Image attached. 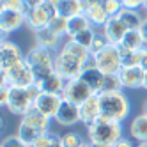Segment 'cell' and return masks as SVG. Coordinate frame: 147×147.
Returning a JSON list of instances; mask_svg holds the SVG:
<instances>
[{
  "label": "cell",
  "instance_id": "cell-27",
  "mask_svg": "<svg viewBox=\"0 0 147 147\" xmlns=\"http://www.w3.org/2000/svg\"><path fill=\"white\" fill-rule=\"evenodd\" d=\"M121 46L128 48V50H133V51H138V50H142L147 45H145L144 36L140 32V28H138V30H128L126 36H124V39H122V43H121Z\"/></svg>",
  "mask_w": 147,
  "mask_h": 147
},
{
  "label": "cell",
  "instance_id": "cell-20",
  "mask_svg": "<svg viewBox=\"0 0 147 147\" xmlns=\"http://www.w3.org/2000/svg\"><path fill=\"white\" fill-rule=\"evenodd\" d=\"M129 133L136 142H145L147 140V113L145 112L133 117V121L129 124Z\"/></svg>",
  "mask_w": 147,
  "mask_h": 147
},
{
  "label": "cell",
  "instance_id": "cell-8",
  "mask_svg": "<svg viewBox=\"0 0 147 147\" xmlns=\"http://www.w3.org/2000/svg\"><path fill=\"white\" fill-rule=\"evenodd\" d=\"M53 14H57L55 11V5L48 4L45 0V4H41L39 7H34V9H28V11L25 13V25L32 30V32H36V30L39 28H45L50 25V20L53 18Z\"/></svg>",
  "mask_w": 147,
  "mask_h": 147
},
{
  "label": "cell",
  "instance_id": "cell-52",
  "mask_svg": "<svg viewBox=\"0 0 147 147\" xmlns=\"http://www.w3.org/2000/svg\"><path fill=\"white\" fill-rule=\"evenodd\" d=\"M144 9H145V11H147V0H145V7H144Z\"/></svg>",
  "mask_w": 147,
  "mask_h": 147
},
{
  "label": "cell",
  "instance_id": "cell-11",
  "mask_svg": "<svg viewBox=\"0 0 147 147\" xmlns=\"http://www.w3.org/2000/svg\"><path fill=\"white\" fill-rule=\"evenodd\" d=\"M22 60H25V53L22 51V48L13 41L2 39V45H0V71L11 69Z\"/></svg>",
  "mask_w": 147,
  "mask_h": 147
},
{
  "label": "cell",
  "instance_id": "cell-34",
  "mask_svg": "<svg viewBox=\"0 0 147 147\" xmlns=\"http://www.w3.org/2000/svg\"><path fill=\"white\" fill-rule=\"evenodd\" d=\"M96 28L94 27H90V28H87V30H83V32H80L78 36H75L73 39L76 41V43H80L82 46H85V48H89L90 50V46H92V41H94V37H96Z\"/></svg>",
  "mask_w": 147,
  "mask_h": 147
},
{
  "label": "cell",
  "instance_id": "cell-50",
  "mask_svg": "<svg viewBox=\"0 0 147 147\" xmlns=\"http://www.w3.org/2000/svg\"><path fill=\"white\" fill-rule=\"evenodd\" d=\"M144 112L147 113V101H145V105H144Z\"/></svg>",
  "mask_w": 147,
  "mask_h": 147
},
{
  "label": "cell",
  "instance_id": "cell-47",
  "mask_svg": "<svg viewBox=\"0 0 147 147\" xmlns=\"http://www.w3.org/2000/svg\"><path fill=\"white\" fill-rule=\"evenodd\" d=\"M142 89L147 90V71H145V80H144V87H142Z\"/></svg>",
  "mask_w": 147,
  "mask_h": 147
},
{
  "label": "cell",
  "instance_id": "cell-39",
  "mask_svg": "<svg viewBox=\"0 0 147 147\" xmlns=\"http://www.w3.org/2000/svg\"><path fill=\"white\" fill-rule=\"evenodd\" d=\"M7 99H9V85L7 83H2V87H0V105L5 107Z\"/></svg>",
  "mask_w": 147,
  "mask_h": 147
},
{
  "label": "cell",
  "instance_id": "cell-45",
  "mask_svg": "<svg viewBox=\"0 0 147 147\" xmlns=\"http://www.w3.org/2000/svg\"><path fill=\"white\" fill-rule=\"evenodd\" d=\"M90 147H113V145H107V144H90Z\"/></svg>",
  "mask_w": 147,
  "mask_h": 147
},
{
  "label": "cell",
  "instance_id": "cell-5",
  "mask_svg": "<svg viewBox=\"0 0 147 147\" xmlns=\"http://www.w3.org/2000/svg\"><path fill=\"white\" fill-rule=\"evenodd\" d=\"M2 75V83H7L11 87H23V89H28L36 85V76H34V71L30 67V64L25 60L18 62L16 66H13L11 69L7 71H0Z\"/></svg>",
  "mask_w": 147,
  "mask_h": 147
},
{
  "label": "cell",
  "instance_id": "cell-32",
  "mask_svg": "<svg viewBox=\"0 0 147 147\" xmlns=\"http://www.w3.org/2000/svg\"><path fill=\"white\" fill-rule=\"evenodd\" d=\"M119 53H121V59H122V67L124 66H140V60H138V51H133V50H128L119 45Z\"/></svg>",
  "mask_w": 147,
  "mask_h": 147
},
{
  "label": "cell",
  "instance_id": "cell-13",
  "mask_svg": "<svg viewBox=\"0 0 147 147\" xmlns=\"http://www.w3.org/2000/svg\"><path fill=\"white\" fill-rule=\"evenodd\" d=\"M87 85L92 89L94 94H99L101 92V87H103V82H105V73L96 66L94 62V57H90V60L85 64V69H83L82 76H80Z\"/></svg>",
  "mask_w": 147,
  "mask_h": 147
},
{
  "label": "cell",
  "instance_id": "cell-18",
  "mask_svg": "<svg viewBox=\"0 0 147 147\" xmlns=\"http://www.w3.org/2000/svg\"><path fill=\"white\" fill-rule=\"evenodd\" d=\"M34 39H36V45L37 46H43V48L53 50V51H59V48L62 46V43H60L62 37L57 36L50 27L36 30V32H34Z\"/></svg>",
  "mask_w": 147,
  "mask_h": 147
},
{
  "label": "cell",
  "instance_id": "cell-30",
  "mask_svg": "<svg viewBox=\"0 0 147 147\" xmlns=\"http://www.w3.org/2000/svg\"><path fill=\"white\" fill-rule=\"evenodd\" d=\"M122 89H124V85H122L119 75H105V82H103L101 92H121Z\"/></svg>",
  "mask_w": 147,
  "mask_h": 147
},
{
  "label": "cell",
  "instance_id": "cell-48",
  "mask_svg": "<svg viewBox=\"0 0 147 147\" xmlns=\"http://www.w3.org/2000/svg\"><path fill=\"white\" fill-rule=\"evenodd\" d=\"M136 147H147V140L145 142H138V145H136Z\"/></svg>",
  "mask_w": 147,
  "mask_h": 147
},
{
  "label": "cell",
  "instance_id": "cell-31",
  "mask_svg": "<svg viewBox=\"0 0 147 147\" xmlns=\"http://www.w3.org/2000/svg\"><path fill=\"white\" fill-rule=\"evenodd\" d=\"M59 142L64 145V147H82L83 144H85L83 136L78 131H67L64 135H60L59 136Z\"/></svg>",
  "mask_w": 147,
  "mask_h": 147
},
{
  "label": "cell",
  "instance_id": "cell-4",
  "mask_svg": "<svg viewBox=\"0 0 147 147\" xmlns=\"http://www.w3.org/2000/svg\"><path fill=\"white\" fill-rule=\"evenodd\" d=\"M39 94H41V89L37 87V83L32 85V87H28V89L9 85V99H7L5 108L13 115L23 117V115L34 107V101H36V98Z\"/></svg>",
  "mask_w": 147,
  "mask_h": 147
},
{
  "label": "cell",
  "instance_id": "cell-21",
  "mask_svg": "<svg viewBox=\"0 0 147 147\" xmlns=\"http://www.w3.org/2000/svg\"><path fill=\"white\" fill-rule=\"evenodd\" d=\"M59 50H64V51H67L69 55H73V57L80 59L82 62H85V64H87V62L90 60V57H92L90 50H89V48H85V46H82L80 43H76L75 39H66Z\"/></svg>",
  "mask_w": 147,
  "mask_h": 147
},
{
  "label": "cell",
  "instance_id": "cell-49",
  "mask_svg": "<svg viewBox=\"0 0 147 147\" xmlns=\"http://www.w3.org/2000/svg\"><path fill=\"white\" fill-rule=\"evenodd\" d=\"M82 147H90V142H85V144H83Z\"/></svg>",
  "mask_w": 147,
  "mask_h": 147
},
{
  "label": "cell",
  "instance_id": "cell-44",
  "mask_svg": "<svg viewBox=\"0 0 147 147\" xmlns=\"http://www.w3.org/2000/svg\"><path fill=\"white\" fill-rule=\"evenodd\" d=\"M140 32H142V36H144L145 45H147V14L144 16V22H142V27H140Z\"/></svg>",
  "mask_w": 147,
  "mask_h": 147
},
{
  "label": "cell",
  "instance_id": "cell-25",
  "mask_svg": "<svg viewBox=\"0 0 147 147\" xmlns=\"http://www.w3.org/2000/svg\"><path fill=\"white\" fill-rule=\"evenodd\" d=\"M117 18L124 23V27L128 30H138L142 27V22H144V16H140L138 11H133V9H124L117 14Z\"/></svg>",
  "mask_w": 147,
  "mask_h": 147
},
{
  "label": "cell",
  "instance_id": "cell-35",
  "mask_svg": "<svg viewBox=\"0 0 147 147\" xmlns=\"http://www.w3.org/2000/svg\"><path fill=\"white\" fill-rule=\"evenodd\" d=\"M110 43L107 41V37H105V34L103 32H99V34H96V37H94V41H92V46H90V53L92 55H96V53H99L101 50H105Z\"/></svg>",
  "mask_w": 147,
  "mask_h": 147
},
{
  "label": "cell",
  "instance_id": "cell-29",
  "mask_svg": "<svg viewBox=\"0 0 147 147\" xmlns=\"http://www.w3.org/2000/svg\"><path fill=\"white\" fill-rule=\"evenodd\" d=\"M67 25H69V20L64 18V16H60V14H53V18L50 20V28L53 30V32L60 37H66L67 34Z\"/></svg>",
  "mask_w": 147,
  "mask_h": 147
},
{
  "label": "cell",
  "instance_id": "cell-14",
  "mask_svg": "<svg viewBox=\"0 0 147 147\" xmlns=\"http://www.w3.org/2000/svg\"><path fill=\"white\" fill-rule=\"evenodd\" d=\"M119 76L124 89H140L144 87L145 69H142L140 66H124L119 71Z\"/></svg>",
  "mask_w": 147,
  "mask_h": 147
},
{
  "label": "cell",
  "instance_id": "cell-3",
  "mask_svg": "<svg viewBox=\"0 0 147 147\" xmlns=\"http://www.w3.org/2000/svg\"><path fill=\"white\" fill-rule=\"evenodd\" d=\"M55 55H57V51L37 46V45L27 51L25 59L30 64V67H32L34 76H36L37 82L45 80L51 73H55Z\"/></svg>",
  "mask_w": 147,
  "mask_h": 147
},
{
  "label": "cell",
  "instance_id": "cell-2",
  "mask_svg": "<svg viewBox=\"0 0 147 147\" xmlns=\"http://www.w3.org/2000/svg\"><path fill=\"white\" fill-rule=\"evenodd\" d=\"M87 138L90 144H107L115 145L122 138V126L117 121L99 117L96 122L87 126Z\"/></svg>",
  "mask_w": 147,
  "mask_h": 147
},
{
  "label": "cell",
  "instance_id": "cell-15",
  "mask_svg": "<svg viewBox=\"0 0 147 147\" xmlns=\"http://www.w3.org/2000/svg\"><path fill=\"white\" fill-rule=\"evenodd\" d=\"M101 115V101H99V94H92V96L80 105V122L85 126H90L92 122H96Z\"/></svg>",
  "mask_w": 147,
  "mask_h": 147
},
{
  "label": "cell",
  "instance_id": "cell-10",
  "mask_svg": "<svg viewBox=\"0 0 147 147\" xmlns=\"http://www.w3.org/2000/svg\"><path fill=\"white\" fill-rule=\"evenodd\" d=\"M25 13L20 9H9V7H0V32L2 39L7 37V34H13L20 30L25 25Z\"/></svg>",
  "mask_w": 147,
  "mask_h": 147
},
{
  "label": "cell",
  "instance_id": "cell-51",
  "mask_svg": "<svg viewBox=\"0 0 147 147\" xmlns=\"http://www.w3.org/2000/svg\"><path fill=\"white\" fill-rule=\"evenodd\" d=\"M53 147H64V145H62V144H60V142H59V144H55V145H53Z\"/></svg>",
  "mask_w": 147,
  "mask_h": 147
},
{
  "label": "cell",
  "instance_id": "cell-38",
  "mask_svg": "<svg viewBox=\"0 0 147 147\" xmlns=\"http://www.w3.org/2000/svg\"><path fill=\"white\" fill-rule=\"evenodd\" d=\"M121 4L124 9H133V11H138V9L145 7V0H121Z\"/></svg>",
  "mask_w": 147,
  "mask_h": 147
},
{
  "label": "cell",
  "instance_id": "cell-37",
  "mask_svg": "<svg viewBox=\"0 0 147 147\" xmlns=\"http://www.w3.org/2000/svg\"><path fill=\"white\" fill-rule=\"evenodd\" d=\"M105 7V11L108 13V16H117L121 11H122V4H121V0H107V2L103 4Z\"/></svg>",
  "mask_w": 147,
  "mask_h": 147
},
{
  "label": "cell",
  "instance_id": "cell-23",
  "mask_svg": "<svg viewBox=\"0 0 147 147\" xmlns=\"http://www.w3.org/2000/svg\"><path fill=\"white\" fill-rule=\"evenodd\" d=\"M90 27H92V23H90V20L87 18L85 13H82V14H78V16H73V18H69L66 39H73L75 36H78L80 32H83V30H87V28H90Z\"/></svg>",
  "mask_w": 147,
  "mask_h": 147
},
{
  "label": "cell",
  "instance_id": "cell-24",
  "mask_svg": "<svg viewBox=\"0 0 147 147\" xmlns=\"http://www.w3.org/2000/svg\"><path fill=\"white\" fill-rule=\"evenodd\" d=\"M55 11L57 14L64 16V18H73V16H78L83 13V5L80 0H60V2L55 5Z\"/></svg>",
  "mask_w": 147,
  "mask_h": 147
},
{
  "label": "cell",
  "instance_id": "cell-17",
  "mask_svg": "<svg viewBox=\"0 0 147 147\" xmlns=\"http://www.w3.org/2000/svg\"><path fill=\"white\" fill-rule=\"evenodd\" d=\"M55 121L60 124V126H75L76 122H80V107L75 103H69V101H62L60 108L55 115Z\"/></svg>",
  "mask_w": 147,
  "mask_h": 147
},
{
  "label": "cell",
  "instance_id": "cell-26",
  "mask_svg": "<svg viewBox=\"0 0 147 147\" xmlns=\"http://www.w3.org/2000/svg\"><path fill=\"white\" fill-rule=\"evenodd\" d=\"M83 13L87 14V18L90 20V23H92V27H94V28H96V27L103 28L105 25H107V22L110 20L108 13L105 11V7H103V5H92V7L85 9Z\"/></svg>",
  "mask_w": 147,
  "mask_h": 147
},
{
  "label": "cell",
  "instance_id": "cell-41",
  "mask_svg": "<svg viewBox=\"0 0 147 147\" xmlns=\"http://www.w3.org/2000/svg\"><path fill=\"white\" fill-rule=\"evenodd\" d=\"M82 2V5H83V11L85 9H89V7H92V5H103L107 0H80Z\"/></svg>",
  "mask_w": 147,
  "mask_h": 147
},
{
  "label": "cell",
  "instance_id": "cell-1",
  "mask_svg": "<svg viewBox=\"0 0 147 147\" xmlns=\"http://www.w3.org/2000/svg\"><path fill=\"white\" fill-rule=\"evenodd\" d=\"M99 101H101V115L99 117H103V119L122 122L131 112L129 99L126 98V94L122 90L121 92H101Z\"/></svg>",
  "mask_w": 147,
  "mask_h": 147
},
{
  "label": "cell",
  "instance_id": "cell-28",
  "mask_svg": "<svg viewBox=\"0 0 147 147\" xmlns=\"http://www.w3.org/2000/svg\"><path fill=\"white\" fill-rule=\"evenodd\" d=\"M16 135L22 138L23 142H27L28 145H32L36 140H37V136L41 135V131H37L34 126H30L28 122H25L23 119L20 121V124H18V129H16Z\"/></svg>",
  "mask_w": 147,
  "mask_h": 147
},
{
  "label": "cell",
  "instance_id": "cell-42",
  "mask_svg": "<svg viewBox=\"0 0 147 147\" xmlns=\"http://www.w3.org/2000/svg\"><path fill=\"white\" fill-rule=\"evenodd\" d=\"M113 147H136V145H135V144H133L129 138H126V136H122V138H121L117 144H115Z\"/></svg>",
  "mask_w": 147,
  "mask_h": 147
},
{
  "label": "cell",
  "instance_id": "cell-19",
  "mask_svg": "<svg viewBox=\"0 0 147 147\" xmlns=\"http://www.w3.org/2000/svg\"><path fill=\"white\" fill-rule=\"evenodd\" d=\"M66 78L60 76L59 73H51L50 76H46L45 80L41 82H36L37 87L41 89V92H48V94H59V96H62V92H64V87H66Z\"/></svg>",
  "mask_w": 147,
  "mask_h": 147
},
{
  "label": "cell",
  "instance_id": "cell-12",
  "mask_svg": "<svg viewBox=\"0 0 147 147\" xmlns=\"http://www.w3.org/2000/svg\"><path fill=\"white\" fill-rule=\"evenodd\" d=\"M64 98L59 94H48V92H41L34 101V108H37L43 115H46L48 119H55V115L60 108Z\"/></svg>",
  "mask_w": 147,
  "mask_h": 147
},
{
  "label": "cell",
  "instance_id": "cell-9",
  "mask_svg": "<svg viewBox=\"0 0 147 147\" xmlns=\"http://www.w3.org/2000/svg\"><path fill=\"white\" fill-rule=\"evenodd\" d=\"M92 89L87 85L82 78H73V80H67L66 82V87H64V92H62V98L64 101H69V103H75V105H83L90 96H92Z\"/></svg>",
  "mask_w": 147,
  "mask_h": 147
},
{
  "label": "cell",
  "instance_id": "cell-43",
  "mask_svg": "<svg viewBox=\"0 0 147 147\" xmlns=\"http://www.w3.org/2000/svg\"><path fill=\"white\" fill-rule=\"evenodd\" d=\"M23 2H25L27 11H28V9H34V7H39L41 4H45V0H23Z\"/></svg>",
  "mask_w": 147,
  "mask_h": 147
},
{
  "label": "cell",
  "instance_id": "cell-22",
  "mask_svg": "<svg viewBox=\"0 0 147 147\" xmlns=\"http://www.w3.org/2000/svg\"><path fill=\"white\" fill-rule=\"evenodd\" d=\"M25 122H28L30 126H34V128L37 129V131H41V133H45V131H48L50 129V121L51 119H48L46 115H43L37 108H30L23 117H22Z\"/></svg>",
  "mask_w": 147,
  "mask_h": 147
},
{
  "label": "cell",
  "instance_id": "cell-46",
  "mask_svg": "<svg viewBox=\"0 0 147 147\" xmlns=\"http://www.w3.org/2000/svg\"><path fill=\"white\" fill-rule=\"evenodd\" d=\"M46 2H48V4H51V5H57L60 0H46Z\"/></svg>",
  "mask_w": 147,
  "mask_h": 147
},
{
  "label": "cell",
  "instance_id": "cell-40",
  "mask_svg": "<svg viewBox=\"0 0 147 147\" xmlns=\"http://www.w3.org/2000/svg\"><path fill=\"white\" fill-rule=\"evenodd\" d=\"M138 60H140V67L147 71V46L138 50Z\"/></svg>",
  "mask_w": 147,
  "mask_h": 147
},
{
  "label": "cell",
  "instance_id": "cell-7",
  "mask_svg": "<svg viewBox=\"0 0 147 147\" xmlns=\"http://www.w3.org/2000/svg\"><path fill=\"white\" fill-rule=\"evenodd\" d=\"M96 66L105 73V75H119V71L122 69V59L119 53V46L108 45L105 50H101L99 53L92 55Z\"/></svg>",
  "mask_w": 147,
  "mask_h": 147
},
{
  "label": "cell",
  "instance_id": "cell-36",
  "mask_svg": "<svg viewBox=\"0 0 147 147\" xmlns=\"http://www.w3.org/2000/svg\"><path fill=\"white\" fill-rule=\"evenodd\" d=\"M0 147H32V145H28L27 142H23L18 135H7L2 140V145Z\"/></svg>",
  "mask_w": 147,
  "mask_h": 147
},
{
  "label": "cell",
  "instance_id": "cell-33",
  "mask_svg": "<svg viewBox=\"0 0 147 147\" xmlns=\"http://www.w3.org/2000/svg\"><path fill=\"white\" fill-rule=\"evenodd\" d=\"M55 144H59V136H55L53 133L48 129V131L41 133L37 136V140L32 144V147H53Z\"/></svg>",
  "mask_w": 147,
  "mask_h": 147
},
{
  "label": "cell",
  "instance_id": "cell-6",
  "mask_svg": "<svg viewBox=\"0 0 147 147\" xmlns=\"http://www.w3.org/2000/svg\"><path fill=\"white\" fill-rule=\"evenodd\" d=\"M83 69H85V62H82L80 59L69 55L64 50L57 51V55H55V71L60 76H64L66 80L80 78Z\"/></svg>",
  "mask_w": 147,
  "mask_h": 147
},
{
  "label": "cell",
  "instance_id": "cell-16",
  "mask_svg": "<svg viewBox=\"0 0 147 147\" xmlns=\"http://www.w3.org/2000/svg\"><path fill=\"white\" fill-rule=\"evenodd\" d=\"M101 32L105 34V37H107V41H108L110 45L119 46L122 43L126 32H128V28L124 27V23L121 22L117 16H112L108 22H107V25L101 28Z\"/></svg>",
  "mask_w": 147,
  "mask_h": 147
}]
</instances>
